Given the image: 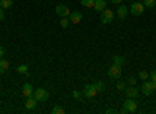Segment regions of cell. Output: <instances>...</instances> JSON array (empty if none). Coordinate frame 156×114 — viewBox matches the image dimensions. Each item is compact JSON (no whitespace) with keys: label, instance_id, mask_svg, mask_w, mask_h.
<instances>
[{"label":"cell","instance_id":"cell-1","mask_svg":"<svg viewBox=\"0 0 156 114\" xmlns=\"http://www.w3.org/2000/svg\"><path fill=\"white\" fill-rule=\"evenodd\" d=\"M137 111V102L134 98H126L123 102V108H122V112H136Z\"/></svg>","mask_w":156,"mask_h":114},{"label":"cell","instance_id":"cell-2","mask_svg":"<svg viewBox=\"0 0 156 114\" xmlns=\"http://www.w3.org/2000/svg\"><path fill=\"white\" fill-rule=\"evenodd\" d=\"M101 23H111L114 20V11H111L109 8H105L101 11V17H100Z\"/></svg>","mask_w":156,"mask_h":114},{"label":"cell","instance_id":"cell-3","mask_svg":"<svg viewBox=\"0 0 156 114\" xmlns=\"http://www.w3.org/2000/svg\"><path fill=\"white\" fill-rule=\"evenodd\" d=\"M120 75H122V67H120V66L112 64V66L108 69V77H109V78H112V80L120 78Z\"/></svg>","mask_w":156,"mask_h":114},{"label":"cell","instance_id":"cell-4","mask_svg":"<svg viewBox=\"0 0 156 114\" xmlns=\"http://www.w3.org/2000/svg\"><path fill=\"white\" fill-rule=\"evenodd\" d=\"M144 11H145V6H144L142 2H136V3H133L131 6H129V12L134 14V16H140Z\"/></svg>","mask_w":156,"mask_h":114},{"label":"cell","instance_id":"cell-5","mask_svg":"<svg viewBox=\"0 0 156 114\" xmlns=\"http://www.w3.org/2000/svg\"><path fill=\"white\" fill-rule=\"evenodd\" d=\"M55 11H56V14H58L59 17H69V16H70V12H72V11L69 9V6H66V5H62V3L56 5Z\"/></svg>","mask_w":156,"mask_h":114},{"label":"cell","instance_id":"cell-6","mask_svg":"<svg viewBox=\"0 0 156 114\" xmlns=\"http://www.w3.org/2000/svg\"><path fill=\"white\" fill-rule=\"evenodd\" d=\"M33 97L37 100V102H45V100H48V92L45 89H42V87H39V89H36L33 92Z\"/></svg>","mask_w":156,"mask_h":114},{"label":"cell","instance_id":"cell-7","mask_svg":"<svg viewBox=\"0 0 156 114\" xmlns=\"http://www.w3.org/2000/svg\"><path fill=\"white\" fill-rule=\"evenodd\" d=\"M83 94L86 95V97H95L97 94H98V91H97V87H95V84L94 83H90V84H86L84 86V91H83Z\"/></svg>","mask_w":156,"mask_h":114},{"label":"cell","instance_id":"cell-8","mask_svg":"<svg viewBox=\"0 0 156 114\" xmlns=\"http://www.w3.org/2000/svg\"><path fill=\"white\" fill-rule=\"evenodd\" d=\"M140 89H142V94L144 95H151L154 91V84H153V81H144L140 86Z\"/></svg>","mask_w":156,"mask_h":114},{"label":"cell","instance_id":"cell-9","mask_svg":"<svg viewBox=\"0 0 156 114\" xmlns=\"http://www.w3.org/2000/svg\"><path fill=\"white\" fill-rule=\"evenodd\" d=\"M81 19H83V14H81L80 11H72V12H70V16H69L70 23H80Z\"/></svg>","mask_w":156,"mask_h":114},{"label":"cell","instance_id":"cell-10","mask_svg":"<svg viewBox=\"0 0 156 114\" xmlns=\"http://www.w3.org/2000/svg\"><path fill=\"white\" fill-rule=\"evenodd\" d=\"M33 92H34V89H33V86H31L30 83H25V84L22 86V94H23V97H31Z\"/></svg>","mask_w":156,"mask_h":114},{"label":"cell","instance_id":"cell-11","mask_svg":"<svg viewBox=\"0 0 156 114\" xmlns=\"http://www.w3.org/2000/svg\"><path fill=\"white\" fill-rule=\"evenodd\" d=\"M126 95L129 97V98H136V97H139L140 95V91L137 89V87H134V86H131V87H126Z\"/></svg>","mask_w":156,"mask_h":114},{"label":"cell","instance_id":"cell-12","mask_svg":"<svg viewBox=\"0 0 156 114\" xmlns=\"http://www.w3.org/2000/svg\"><path fill=\"white\" fill-rule=\"evenodd\" d=\"M37 100L31 95V97H27V102H25V108H27V109H34L36 106H37Z\"/></svg>","mask_w":156,"mask_h":114},{"label":"cell","instance_id":"cell-13","mask_svg":"<svg viewBox=\"0 0 156 114\" xmlns=\"http://www.w3.org/2000/svg\"><path fill=\"white\" fill-rule=\"evenodd\" d=\"M106 8V0H95V3H94V9L101 12L103 9Z\"/></svg>","mask_w":156,"mask_h":114},{"label":"cell","instance_id":"cell-14","mask_svg":"<svg viewBox=\"0 0 156 114\" xmlns=\"http://www.w3.org/2000/svg\"><path fill=\"white\" fill-rule=\"evenodd\" d=\"M128 14V6H119L117 8V17L119 19H125Z\"/></svg>","mask_w":156,"mask_h":114},{"label":"cell","instance_id":"cell-15","mask_svg":"<svg viewBox=\"0 0 156 114\" xmlns=\"http://www.w3.org/2000/svg\"><path fill=\"white\" fill-rule=\"evenodd\" d=\"M9 69V62L5 58H0V73H5Z\"/></svg>","mask_w":156,"mask_h":114},{"label":"cell","instance_id":"cell-16","mask_svg":"<svg viewBox=\"0 0 156 114\" xmlns=\"http://www.w3.org/2000/svg\"><path fill=\"white\" fill-rule=\"evenodd\" d=\"M112 61H114V64L120 66V67L125 64V58H123V56H120V55H115V56H112Z\"/></svg>","mask_w":156,"mask_h":114},{"label":"cell","instance_id":"cell-17","mask_svg":"<svg viewBox=\"0 0 156 114\" xmlns=\"http://www.w3.org/2000/svg\"><path fill=\"white\" fill-rule=\"evenodd\" d=\"M0 6H2L3 9H8L12 6V0H0Z\"/></svg>","mask_w":156,"mask_h":114},{"label":"cell","instance_id":"cell-18","mask_svg":"<svg viewBox=\"0 0 156 114\" xmlns=\"http://www.w3.org/2000/svg\"><path fill=\"white\" fill-rule=\"evenodd\" d=\"M142 3H144V6H145V8H150V9H153V8L156 6V0H144Z\"/></svg>","mask_w":156,"mask_h":114},{"label":"cell","instance_id":"cell-19","mask_svg":"<svg viewBox=\"0 0 156 114\" xmlns=\"http://www.w3.org/2000/svg\"><path fill=\"white\" fill-rule=\"evenodd\" d=\"M94 84H95V87H97V91H98V92L105 91V87H106V84L103 83V81H97V83H94Z\"/></svg>","mask_w":156,"mask_h":114},{"label":"cell","instance_id":"cell-20","mask_svg":"<svg viewBox=\"0 0 156 114\" xmlns=\"http://www.w3.org/2000/svg\"><path fill=\"white\" fill-rule=\"evenodd\" d=\"M95 3V0H81V5L86 6V8H90V6H94Z\"/></svg>","mask_w":156,"mask_h":114},{"label":"cell","instance_id":"cell-21","mask_svg":"<svg viewBox=\"0 0 156 114\" xmlns=\"http://www.w3.org/2000/svg\"><path fill=\"white\" fill-rule=\"evenodd\" d=\"M51 112H53V114H64V108H62V106H59V105H56V106H53Z\"/></svg>","mask_w":156,"mask_h":114},{"label":"cell","instance_id":"cell-22","mask_svg":"<svg viewBox=\"0 0 156 114\" xmlns=\"http://www.w3.org/2000/svg\"><path fill=\"white\" fill-rule=\"evenodd\" d=\"M17 72H19V73H28V66H27V64H20V66L17 67Z\"/></svg>","mask_w":156,"mask_h":114},{"label":"cell","instance_id":"cell-23","mask_svg":"<svg viewBox=\"0 0 156 114\" xmlns=\"http://www.w3.org/2000/svg\"><path fill=\"white\" fill-rule=\"evenodd\" d=\"M148 77H150V73H148L147 70H140V72H139V78H140V80H147Z\"/></svg>","mask_w":156,"mask_h":114},{"label":"cell","instance_id":"cell-24","mask_svg":"<svg viewBox=\"0 0 156 114\" xmlns=\"http://www.w3.org/2000/svg\"><path fill=\"white\" fill-rule=\"evenodd\" d=\"M69 23H70L69 17H62V19H61V27H62V28H67Z\"/></svg>","mask_w":156,"mask_h":114},{"label":"cell","instance_id":"cell-25","mask_svg":"<svg viewBox=\"0 0 156 114\" xmlns=\"http://www.w3.org/2000/svg\"><path fill=\"white\" fill-rule=\"evenodd\" d=\"M150 80L153 81V84H156V69H153L150 72Z\"/></svg>","mask_w":156,"mask_h":114},{"label":"cell","instance_id":"cell-26","mask_svg":"<svg viewBox=\"0 0 156 114\" xmlns=\"http://www.w3.org/2000/svg\"><path fill=\"white\" fill-rule=\"evenodd\" d=\"M72 97H73V98H76V100H80V98L83 97V94H81L80 91H73V92H72Z\"/></svg>","mask_w":156,"mask_h":114},{"label":"cell","instance_id":"cell-27","mask_svg":"<svg viewBox=\"0 0 156 114\" xmlns=\"http://www.w3.org/2000/svg\"><path fill=\"white\" fill-rule=\"evenodd\" d=\"M117 89H119V91H125L126 89V84L123 81H119V83H117Z\"/></svg>","mask_w":156,"mask_h":114},{"label":"cell","instance_id":"cell-28","mask_svg":"<svg viewBox=\"0 0 156 114\" xmlns=\"http://www.w3.org/2000/svg\"><path fill=\"white\" fill-rule=\"evenodd\" d=\"M137 81H136V77H129L128 78V84H131V86H134Z\"/></svg>","mask_w":156,"mask_h":114},{"label":"cell","instance_id":"cell-29","mask_svg":"<svg viewBox=\"0 0 156 114\" xmlns=\"http://www.w3.org/2000/svg\"><path fill=\"white\" fill-rule=\"evenodd\" d=\"M5 53H6L5 47H2V45H0V58H3V56H5Z\"/></svg>","mask_w":156,"mask_h":114},{"label":"cell","instance_id":"cell-30","mask_svg":"<svg viewBox=\"0 0 156 114\" xmlns=\"http://www.w3.org/2000/svg\"><path fill=\"white\" fill-rule=\"evenodd\" d=\"M5 19V12H3V8L0 6V20H3Z\"/></svg>","mask_w":156,"mask_h":114},{"label":"cell","instance_id":"cell-31","mask_svg":"<svg viewBox=\"0 0 156 114\" xmlns=\"http://www.w3.org/2000/svg\"><path fill=\"white\" fill-rule=\"evenodd\" d=\"M122 2V0H111V3H114V5H119Z\"/></svg>","mask_w":156,"mask_h":114},{"label":"cell","instance_id":"cell-32","mask_svg":"<svg viewBox=\"0 0 156 114\" xmlns=\"http://www.w3.org/2000/svg\"><path fill=\"white\" fill-rule=\"evenodd\" d=\"M114 112H115L114 109H106V114H114Z\"/></svg>","mask_w":156,"mask_h":114},{"label":"cell","instance_id":"cell-33","mask_svg":"<svg viewBox=\"0 0 156 114\" xmlns=\"http://www.w3.org/2000/svg\"><path fill=\"white\" fill-rule=\"evenodd\" d=\"M154 92H156V84H154Z\"/></svg>","mask_w":156,"mask_h":114},{"label":"cell","instance_id":"cell-34","mask_svg":"<svg viewBox=\"0 0 156 114\" xmlns=\"http://www.w3.org/2000/svg\"><path fill=\"white\" fill-rule=\"evenodd\" d=\"M139 2H142V0H139Z\"/></svg>","mask_w":156,"mask_h":114},{"label":"cell","instance_id":"cell-35","mask_svg":"<svg viewBox=\"0 0 156 114\" xmlns=\"http://www.w3.org/2000/svg\"><path fill=\"white\" fill-rule=\"evenodd\" d=\"M126 2H129V0H126Z\"/></svg>","mask_w":156,"mask_h":114}]
</instances>
